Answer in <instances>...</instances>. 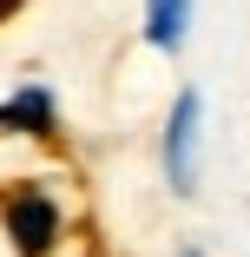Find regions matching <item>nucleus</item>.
I'll return each instance as SVG.
<instances>
[{
  "instance_id": "f257e3e1",
  "label": "nucleus",
  "mask_w": 250,
  "mask_h": 257,
  "mask_svg": "<svg viewBox=\"0 0 250 257\" xmlns=\"http://www.w3.org/2000/svg\"><path fill=\"white\" fill-rule=\"evenodd\" d=\"M7 237H14V250L20 257H53V244H60V204L46 198V191H14L7 198Z\"/></svg>"
},
{
  "instance_id": "f03ea898",
  "label": "nucleus",
  "mask_w": 250,
  "mask_h": 257,
  "mask_svg": "<svg viewBox=\"0 0 250 257\" xmlns=\"http://www.w3.org/2000/svg\"><path fill=\"white\" fill-rule=\"evenodd\" d=\"M197 112H204V99L178 92V106L165 119V172H171V191H191V178H197V165H191V152H197Z\"/></svg>"
},
{
  "instance_id": "7ed1b4c3",
  "label": "nucleus",
  "mask_w": 250,
  "mask_h": 257,
  "mask_svg": "<svg viewBox=\"0 0 250 257\" xmlns=\"http://www.w3.org/2000/svg\"><path fill=\"white\" fill-rule=\"evenodd\" d=\"M0 132H33V139H46V132H53V92H46V86L14 92L7 106H0Z\"/></svg>"
},
{
  "instance_id": "20e7f679",
  "label": "nucleus",
  "mask_w": 250,
  "mask_h": 257,
  "mask_svg": "<svg viewBox=\"0 0 250 257\" xmlns=\"http://www.w3.org/2000/svg\"><path fill=\"white\" fill-rule=\"evenodd\" d=\"M184 27H191V0H145V40H152V46L178 53Z\"/></svg>"
},
{
  "instance_id": "39448f33",
  "label": "nucleus",
  "mask_w": 250,
  "mask_h": 257,
  "mask_svg": "<svg viewBox=\"0 0 250 257\" xmlns=\"http://www.w3.org/2000/svg\"><path fill=\"white\" fill-rule=\"evenodd\" d=\"M20 7H27V0H0V20H14V14H20Z\"/></svg>"
},
{
  "instance_id": "423d86ee",
  "label": "nucleus",
  "mask_w": 250,
  "mask_h": 257,
  "mask_svg": "<svg viewBox=\"0 0 250 257\" xmlns=\"http://www.w3.org/2000/svg\"><path fill=\"white\" fill-rule=\"evenodd\" d=\"M184 257H197V250H184Z\"/></svg>"
}]
</instances>
